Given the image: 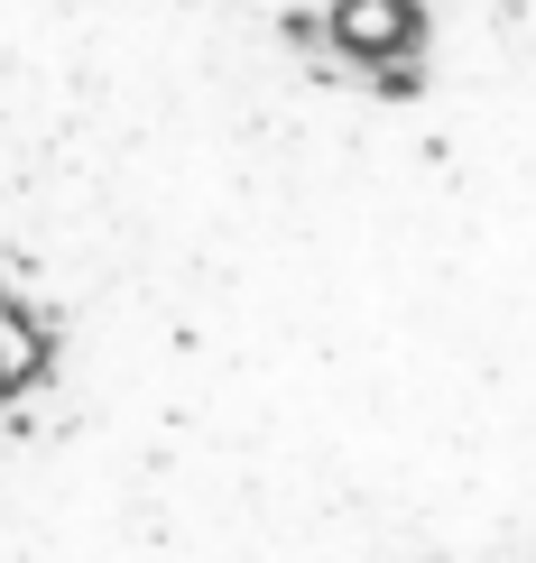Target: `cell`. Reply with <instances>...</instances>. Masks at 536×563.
<instances>
[{"instance_id": "cell-1", "label": "cell", "mask_w": 536, "mask_h": 563, "mask_svg": "<svg viewBox=\"0 0 536 563\" xmlns=\"http://www.w3.org/2000/svg\"><path fill=\"white\" fill-rule=\"evenodd\" d=\"M315 37L370 92H416L426 84V10L416 0H324Z\"/></svg>"}, {"instance_id": "cell-2", "label": "cell", "mask_w": 536, "mask_h": 563, "mask_svg": "<svg viewBox=\"0 0 536 563\" xmlns=\"http://www.w3.org/2000/svg\"><path fill=\"white\" fill-rule=\"evenodd\" d=\"M37 379H46V323H29L10 296H0V397H19Z\"/></svg>"}]
</instances>
